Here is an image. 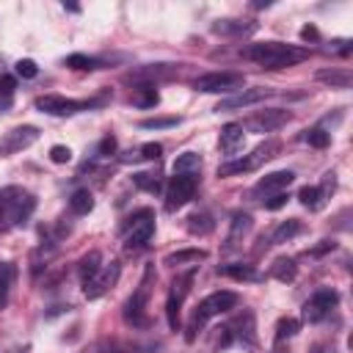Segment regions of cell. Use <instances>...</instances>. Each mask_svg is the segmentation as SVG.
Segmentation results:
<instances>
[{"label":"cell","instance_id":"6da1fadb","mask_svg":"<svg viewBox=\"0 0 353 353\" xmlns=\"http://www.w3.org/2000/svg\"><path fill=\"white\" fill-rule=\"evenodd\" d=\"M243 58L265 66V69H287L295 66L301 61L309 58L306 47H295V44H281V41H259V44H248L240 50Z\"/></svg>","mask_w":353,"mask_h":353},{"label":"cell","instance_id":"7a4b0ae2","mask_svg":"<svg viewBox=\"0 0 353 353\" xmlns=\"http://www.w3.org/2000/svg\"><path fill=\"white\" fill-rule=\"evenodd\" d=\"M36 210V199L33 193H28L25 188H3L0 190V232H8L19 223H25L30 218V212Z\"/></svg>","mask_w":353,"mask_h":353},{"label":"cell","instance_id":"3957f363","mask_svg":"<svg viewBox=\"0 0 353 353\" xmlns=\"http://www.w3.org/2000/svg\"><path fill=\"white\" fill-rule=\"evenodd\" d=\"M234 306H237V292H232V290L210 292V295H207L204 301H199V306H196V314H193V325H190L188 339H193L196 325H201V323H207L210 317H218V314H223V312H229V309H234Z\"/></svg>","mask_w":353,"mask_h":353},{"label":"cell","instance_id":"277c9868","mask_svg":"<svg viewBox=\"0 0 353 353\" xmlns=\"http://www.w3.org/2000/svg\"><path fill=\"white\" fill-rule=\"evenodd\" d=\"M279 149H281V143H279V141H265V143H259L248 157H240V160H229V163H223V165L218 168V176H234V174L254 171V168H259L265 160H273Z\"/></svg>","mask_w":353,"mask_h":353},{"label":"cell","instance_id":"5b68a950","mask_svg":"<svg viewBox=\"0 0 353 353\" xmlns=\"http://www.w3.org/2000/svg\"><path fill=\"white\" fill-rule=\"evenodd\" d=\"M152 284H154V268L149 265V268L143 270V279H141V284L135 287V292L130 295V301H127V306H124V317H127L132 325H143V323H146V317H143V309H146V303H149V295H152Z\"/></svg>","mask_w":353,"mask_h":353},{"label":"cell","instance_id":"8992f818","mask_svg":"<svg viewBox=\"0 0 353 353\" xmlns=\"http://www.w3.org/2000/svg\"><path fill=\"white\" fill-rule=\"evenodd\" d=\"M154 234V215L149 210H141L138 215L130 218L127 232H124V248L127 251H138L143 248Z\"/></svg>","mask_w":353,"mask_h":353},{"label":"cell","instance_id":"52a82bcc","mask_svg":"<svg viewBox=\"0 0 353 353\" xmlns=\"http://www.w3.org/2000/svg\"><path fill=\"white\" fill-rule=\"evenodd\" d=\"M243 74L237 72H210L193 80V88L201 94H226V91H243Z\"/></svg>","mask_w":353,"mask_h":353},{"label":"cell","instance_id":"ba28073f","mask_svg":"<svg viewBox=\"0 0 353 353\" xmlns=\"http://www.w3.org/2000/svg\"><path fill=\"white\" fill-rule=\"evenodd\" d=\"M196 185H199V176H196V174H174V179L168 182L165 207H168V210H179V207H185V204L193 199Z\"/></svg>","mask_w":353,"mask_h":353},{"label":"cell","instance_id":"9c48e42d","mask_svg":"<svg viewBox=\"0 0 353 353\" xmlns=\"http://www.w3.org/2000/svg\"><path fill=\"white\" fill-rule=\"evenodd\" d=\"M119 276H121V265H119L116 259H110L108 265H102V268L97 270V276H91L88 281H83V292H85V298L94 301V298L105 295V292L119 281Z\"/></svg>","mask_w":353,"mask_h":353},{"label":"cell","instance_id":"30bf717a","mask_svg":"<svg viewBox=\"0 0 353 353\" xmlns=\"http://www.w3.org/2000/svg\"><path fill=\"white\" fill-rule=\"evenodd\" d=\"M36 138H39V130L33 124L14 127V130L3 132V138H0V157H8V154H17V152L28 149L30 143H36Z\"/></svg>","mask_w":353,"mask_h":353},{"label":"cell","instance_id":"8fae6325","mask_svg":"<svg viewBox=\"0 0 353 353\" xmlns=\"http://www.w3.org/2000/svg\"><path fill=\"white\" fill-rule=\"evenodd\" d=\"M339 303V295L334 290H317L306 303H303V320L306 323H320L323 317L331 314V309Z\"/></svg>","mask_w":353,"mask_h":353},{"label":"cell","instance_id":"7c38bea8","mask_svg":"<svg viewBox=\"0 0 353 353\" xmlns=\"http://www.w3.org/2000/svg\"><path fill=\"white\" fill-rule=\"evenodd\" d=\"M36 108L41 113H50V116H72L83 108H88V102H77V99H66L61 94H44L36 99Z\"/></svg>","mask_w":353,"mask_h":353},{"label":"cell","instance_id":"4fadbf2b","mask_svg":"<svg viewBox=\"0 0 353 353\" xmlns=\"http://www.w3.org/2000/svg\"><path fill=\"white\" fill-rule=\"evenodd\" d=\"M290 121V113L287 110H279V108H270V110H259L254 113L251 119H245L243 130H251V132H273L279 130L281 124Z\"/></svg>","mask_w":353,"mask_h":353},{"label":"cell","instance_id":"5bb4252c","mask_svg":"<svg viewBox=\"0 0 353 353\" xmlns=\"http://www.w3.org/2000/svg\"><path fill=\"white\" fill-rule=\"evenodd\" d=\"M292 179H295V174L292 171H273V174H265L256 185H254V196H273V193H281L284 188H290L292 185Z\"/></svg>","mask_w":353,"mask_h":353},{"label":"cell","instance_id":"9a60e30c","mask_svg":"<svg viewBox=\"0 0 353 353\" xmlns=\"http://www.w3.org/2000/svg\"><path fill=\"white\" fill-rule=\"evenodd\" d=\"M193 281V273H188V276H182L179 281H174V290H171V295H168V301H165V314H168V325L171 328H176L179 325V306H182V301H185V295H188V284Z\"/></svg>","mask_w":353,"mask_h":353},{"label":"cell","instance_id":"2e32d148","mask_svg":"<svg viewBox=\"0 0 353 353\" xmlns=\"http://www.w3.org/2000/svg\"><path fill=\"white\" fill-rule=\"evenodd\" d=\"M265 97H270V88H243L240 94H234L229 99H221L215 110H240V108H248V105L262 102Z\"/></svg>","mask_w":353,"mask_h":353},{"label":"cell","instance_id":"e0dca14e","mask_svg":"<svg viewBox=\"0 0 353 353\" xmlns=\"http://www.w3.org/2000/svg\"><path fill=\"white\" fill-rule=\"evenodd\" d=\"M243 138H245V132H243V124H234V121L223 124V130H221V138H218V143H221V152H223V154H234V152H240V149H243Z\"/></svg>","mask_w":353,"mask_h":353},{"label":"cell","instance_id":"ac0fdd59","mask_svg":"<svg viewBox=\"0 0 353 353\" xmlns=\"http://www.w3.org/2000/svg\"><path fill=\"white\" fill-rule=\"evenodd\" d=\"M314 77L320 83H328L331 88H350V83H353V74L347 69H320Z\"/></svg>","mask_w":353,"mask_h":353},{"label":"cell","instance_id":"d6986e66","mask_svg":"<svg viewBox=\"0 0 353 353\" xmlns=\"http://www.w3.org/2000/svg\"><path fill=\"white\" fill-rule=\"evenodd\" d=\"M218 273H223L234 281H262V273L251 265H223V268H218Z\"/></svg>","mask_w":353,"mask_h":353},{"label":"cell","instance_id":"ffe728a7","mask_svg":"<svg viewBox=\"0 0 353 353\" xmlns=\"http://www.w3.org/2000/svg\"><path fill=\"white\" fill-rule=\"evenodd\" d=\"M295 273H298V268H295V259L292 256H279L273 265H270V276L276 279V281H292L295 279Z\"/></svg>","mask_w":353,"mask_h":353},{"label":"cell","instance_id":"44dd1931","mask_svg":"<svg viewBox=\"0 0 353 353\" xmlns=\"http://www.w3.org/2000/svg\"><path fill=\"white\" fill-rule=\"evenodd\" d=\"M204 256H207V251H204V248H182V251L168 254L163 262H165V265H171V268H176V265H188V262H201Z\"/></svg>","mask_w":353,"mask_h":353},{"label":"cell","instance_id":"7402d4cb","mask_svg":"<svg viewBox=\"0 0 353 353\" xmlns=\"http://www.w3.org/2000/svg\"><path fill=\"white\" fill-rule=\"evenodd\" d=\"M176 72L174 63H154V66H143L138 72H132L135 80H160V77H171Z\"/></svg>","mask_w":353,"mask_h":353},{"label":"cell","instance_id":"603a6c76","mask_svg":"<svg viewBox=\"0 0 353 353\" xmlns=\"http://www.w3.org/2000/svg\"><path fill=\"white\" fill-rule=\"evenodd\" d=\"M14 279H17V268L11 262H0V309L8 303V292H11Z\"/></svg>","mask_w":353,"mask_h":353},{"label":"cell","instance_id":"cb8c5ba5","mask_svg":"<svg viewBox=\"0 0 353 353\" xmlns=\"http://www.w3.org/2000/svg\"><path fill=\"white\" fill-rule=\"evenodd\" d=\"M201 168V157L196 152H182L174 160V174H199Z\"/></svg>","mask_w":353,"mask_h":353},{"label":"cell","instance_id":"d4e9b609","mask_svg":"<svg viewBox=\"0 0 353 353\" xmlns=\"http://www.w3.org/2000/svg\"><path fill=\"white\" fill-rule=\"evenodd\" d=\"M248 229H251V215L248 212H234L232 226H229V245H234L243 234H248Z\"/></svg>","mask_w":353,"mask_h":353},{"label":"cell","instance_id":"484cf974","mask_svg":"<svg viewBox=\"0 0 353 353\" xmlns=\"http://www.w3.org/2000/svg\"><path fill=\"white\" fill-rule=\"evenodd\" d=\"M298 199H301V204H303L306 210H320V207L325 204V193H323L320 188H314V185H306V188H301Z\"/></svg>","mask_w":353,"mask_h":353},{"label":"cell","instance_id":"4316f807","mask_svg":"<svg viewBox=\"0 0 353 353\" xmlns=\"http://www.w3.org/2000/svg\"><path fill=\"white\" fill-rule=\"evenodd\" d=\"M69 207H72V212H74V215H88V212H91V207H94V196H91L85 188H80V190H74V193H72Z\"/></svg>","mask_w":353,"mask_h":353},{"label":"cell","instance_id":"83f0119b","mask_svg":"<svg viewBox=\"0 0 353 353\" xmlns=\"http://www.w3.org/2000/svg\"><path fill=\"white\" fill-rule=\"evenodd\" d=\"M99 268H102V254H99V251H88V254L80 259V268H77V270H80V279L88 281L91 276H97Z\"/></svg>","mask_w":353,"mask_h":353},{"label":"cell","instance_id":"f1b7e54d","mask_svg":"<svg viewBox=\"0 0 353 353\" xmlns=\"http://www.w3.org/2000/svg\"><path fill=\"white\" fill-rule=\"evenodd\" d=\"M301 232V221L298 218H290V221H281L279 226H276V232H273V243H287V240H292L295 234Z\"/></svg>","mask_w":353,"mask_h":353},{"label":"cell","instance_id":"f546056e","mask_svg":"<svg viewBox=\"0 0 353 353\" xmlns=\"http://www.w3.org/2000/svg\"><path fill=\"white\" fill-rule=\"evenodd\" d=\"M212 229H215V223H212V218L207 212H196V215L188 218V232L190 234H210Z\"/></svg>","mask_w":353,"mask_h":353},{"label":"cell","instance_id":"4dcf8cb0","mask_svg":"<svg viewBox=\"0 0 353 353\" xmlns=\"http://www.w3.org/2000/svg\"><path fill=\"white\" fill-rule=\"evenodd\" d=\"M298 331H301V323H298L295 317H281V320L276 323V342H284V339L295 336Z\"/></svg>","mask_w":353,"mask_h":353},{"label":"cell","instance_id":"1f68e13d","mask_svg":"<svg viewBox=\"0 0 353 353\" xmlns=\"http://www.w3.org/2000/svg\"><path fill=\"white\" fill-rule=\"evenodd\" d=\"M303 141H306L309 146H314V149H325L328 141H331V135H328L323 127H312V130L303 132Z\"/></svg>","mask_w":353,"mask_h":353},{"label":"cell","instance_id":"d6a6232c","mask_svg":"<svg viewBox=\"0 0 353 353\" xmlns=\"http://www.w3.org/2000/svg\"><path fill=\"white\" fill-rule=\"evenodd\" d=\"M174 124H179L176 116H154V119H143L141 121L143 130H165V127H174Z\"/></svg>","mask_w":353,"mask_h":353},{"label":"cell","instance_id":"836d02e7","mask_svg":"<svg viewBox=\"0 0 353 353\" xmlns=\"http://www.w3.org/2000/svg\"><path fill=\"white\" fill-rule=\"evenodd\" d=\"M254 25H243V22H234V19H223V22H215L212 25V30L215 33H245V30H251Z\"/></svg>","mask_w":353,"mask_h":353},{"label":"cell","instance_id":"e575fe53","mask_svg":"<svg viewBox=\"0 0 353 353\" xmlns=\"http://www.w3.org/2000/svg\"><path fill=\"white\" fill-rule=\"evenodd\" d=\"M157 99H160V97H157V91H154L152 85L141 88V94H135V97H132V102H135V105H141V108H152V105H157Z\"/></svg>","mask_w":353,"mask_h":353},{"label":"cell","instance_id":"d590c367","mask_svg":"<svg viewBox=\"0 0 353 353\" xmlns=\"http://www.w3.org/2000/svg\"><path fill=\"white\" fill-rule=\"evenodd\" d=\"M66 66H72V69H97V61H94V58H88V55L74 52V55H69V58H66Z\"/></svg>","mask_w":353,"mask_h":353},{"label":"cell","instance_id":"8d00e7d4","mask_svg":"<svg viewBox=\"0 0 353 353\" xmlns=\"http://www.w3.org/2000/svg\"><path fill=\"white\" fill-rule=\"evenodd\" d=\"M17 74H19V77H36V74H39L36 61H30V58H19V61H17Z\"/></svg>","mask_w":353,"mask_h":353},{"label":"cell","instance_id":"74e56055","mask_svg":"<svg viewBox=\"0 0 353 353\" xmlns=\"http://www.w3.org/2000/svg\"><path fill=\"white\" fill-rule=\"evenodd\" d=\"M50 160H52V163H69V160H72V149L55 143V146L50 149Z\"/></svg>","mask_w":353,"mask_h":353},{"label":"cell","instance_id":"f35d334b","mask_svg":"<svg viewBox=\"0 0 353 353\" xmlns=\"http://www.w3.org/2000/svg\"><path fill=\"white\" fill-rule=\"evenodd\" d=\"M160 154H163V146L160 143H143L141 152H138V157H143V160H157Z\"/></svg>","mask_w":353,"mask_h":353},{"label":"cell","instance_id":"ab89813d","mask_svg":"<svg viewBox=\"0 0 353 353\" xmlns=\"http://www.w3.org/2000/svg\"><path fill=\"white\" fill-rule=\"evenodd\" d=\"M287 199H290V196L281 190V193H273V196H268V199H262V201H265V210H279V207L287 204Z\"/></svg>","mask_w":353,"mask_h":353},{"label":"cell","instance_id":"60d3db41","mask_svg":"<svg viewBox=\"0 0 353 353\" xmlns=\"http://www.w3.org/2000/svg\"><path fill=\"white\" fill-rule=\"evenodd\" d=\"M135 185L146 188V190H157V179L152 174H135Z\"/></svg>","mask_w":353,"mask_h":353},{"label":"cell","instance_id":"b9f144b4","mask_svg":"<svg viewBox=\"0 0 353 353\" xmlns=\"http://www.w3.org/2000/svg\"><path fill=\"white\" fill-rule=\"evenodd\" d=\"M14 88H17V80H14L11 74H3V77H0V94H3V97H11Z\"/></svg>","mask_w":353,"mask_h":353},{"label":"cell","instance_id":"7bdbcfd3","mask_svg":"<svg viewBox=\"0 0 353 353\" xmlns=\"http://www.w3.org/2000/svg\"><path fill=\"white\" fill-rule=\"evenodd\" d=\"M116 152V138L113 135H105L102 143H99V154H113Z\"/></svg>","mask_w":353,"mask_h":353},{"label":"cell","instance_id":"ee69618b","mask_svg":"<svg viewBox=\"0 0 353 353\" xmlns=\"http://www.w3.org/2000/svg\"><path fill=\"white\" fill-rule=\"evenodd\" d=\"M301 39L303 41H317L320 39V30L314 25H306V28H301Z\"/></svg>","mask_w":353,"mask_h":353},{"label":"cell","instance_id":"f6af8a7d","mask_svg":"<svg viewBox=\"0 0 353 353\" xmlns=\"http://www.w3.org/2000/svg\"><path fill=\"white\" fill-rule=\"evenodd\" d=\"M312 353H336V350H334V345H317Z\"/></svg>","mask_w":353,"mask_h":353}]
</instances>
